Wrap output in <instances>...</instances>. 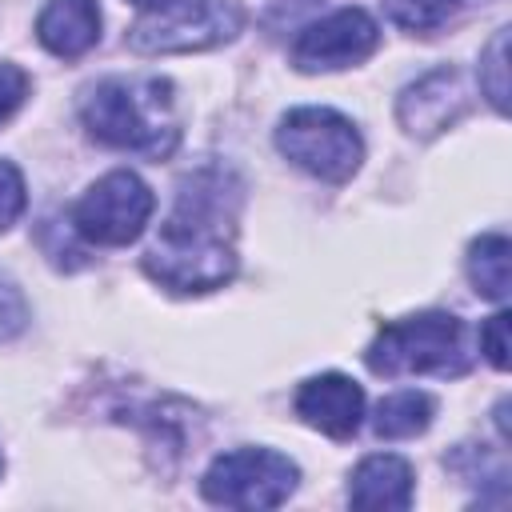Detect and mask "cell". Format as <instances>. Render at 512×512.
Segmentation results:
<instances>
[{
    "label": "cell",
    "mask_w": 512,
    "mask_h": 512,
    "mask_svg": "<svg viewBox=\"0 0 512 512\" xmlns=\"http://www.w3.org/2000/svg\"><path fill=\"white\" fill-rule=\"evenodd\" d=\"M144 272L172 292H212L236 272V196L224 172L204 168L180 184L172 216L144 256Z\"/></svg>",
    "instance_id": "obj_1"
},
{
    "label": "cell",
    "mask_w": 512,
    "mask_h": 512,
    "mask_svg": "<svg viewBox=\"0 0 512 512\" xmlns=\"http://www.w3.org/2000/svg\"><path fill=\"white\" fill-rule=\"evenodd\" d=\"M80 120L100 144L152 160L180 140L176 92L164 76H108L92 84L80 100Z\"/></svg>",
    "instance_id": "obj_2"
},
{
    "label": "cell",
    "mask_w": 512,
    "mask_h": 512,
    "mask_svg": "<svg viewBox=\"0 0 512 512\" xmlns=\"http://www.w3.org/2000/svg\"><path fill=\"white\" fill-rule=\"evenodd\" d=\"M376 376H460L472 364L464 320L452 312H420L392 320L376 332L364 352Z\"/></svg>",
    "instance_id": "obj_3"
},
{
    "label": "cell",
    "mask_w": 512,
    "mask_h": 512,
    "mask_svg": "<svg viewBox=\"0 0 512 512\" xmlns=\"http://www.w3.org/2000/svg\"><path fill=\"white\" fill-rule=\"evenodd\" d=\"M276 148L296 168L328 184H344L364 160L356 124L332 108H292L276 128Z\"/></svg>",
    "instance_id": "obj_4"
},
{
    "label": "cell",
    "mask_w": 512,
    "mask_h": 512,
    "mask_svg": "<svg viewBox=\"0 0 512 512\" xmlns=\"http://www.w3.org/2000/svg\"><path fill=\"white\" fill-rule=\"evenodd\" d=\"M244 28L240 0H172L160 12H148L128 28V44L144 56L204 52L228 44Z\"/></svg>",
    "instance_id": "obj_5"
},
{
    "label": "cell",
    "mask_w": 512,
    "mask_h": 512,
    "mask_svg": "<svg viewBox=\"0 0 512 512\" xmlns=\"http://www.w3.org/2000/svg\"><path fill=\"white\" fill-rule=\"evenodd\" d=\"M300 468L272 448H236L208 464L200 492L220 508H276L296 492Z\"/></svg>",
    "instance_id": "obj_6"
},
{
    "label": "cell",
    "mask_w": 512,
    "mask_h": 512,
    "mask_svg": "<svg viewBox=\"0 0 512 512\" xmlns=\"http://www.w3.org/2000/svg\"><path fill=\"white\" fill-rule=\"evenodd\" d=\"M156 208V196L152 188L128 172V168H116L108 176H100L72 208V228L88 240V244H104V248H120V244H132L148 216Z\"/></svg>",
    "instance_id": "obj_7"
},
{
    "label": "cell",
    "mask_w": 512,
    "mask_h": 512,
    "mask_svg": "<svg viewBox=\"0 0 512 512\" xmlns=\"http://www.w3.org/2000/svg\"><path fill=\"white\" fill-rule=\"evenodd\" d=\"M380 44V28L364 8H340L308 28L292 44V64L300 72H336L368 60Z\"/></svg>",
    "instance_id": "obj_8"
},
{
    "label": "cell",
    "mask_w": 512,
    "mask_h": 512,
    "mask_svg": "<svg viewBox=\"0 0 512 512\" xmlns=\"http://www.w3.org/2000/svg\"><path fill=\"white\" fill-rule=\"evenodd\" d=\"M468 108V88L456 68H432L416 84L400 92L396 116L412 136H436L448 124H456Z\"/></svg>",
    "instance_id": "obj_9"
},
{
    "label": "cell",
    "mask_w": 512,
    "mask_h": 512,
    "mask_svg": "<svg viewBox=\"0 0 512 512\" xmlns=\"http://www.w3.org/2000/svg\"><path fill=\"white\" fill-rule=\"evenodd\" d=\"M296 416L332 440H348L364 416V388L340 372L312 376L296 392Z\"/></svg>",
    "instance_id": "obj_10"
},
{
    "label": "cell",
    "mask_w": 512,
    "mask_h": 512,
    "mask_svg": "<svg viewBox=\"0 0 512 512\" xmlns=\"http://www.w3.org/2000/svg\"><path fill=\"white\" fill-rule=\"evenodd\" d=\"M348 504L364 512H404L412 504V468L392 452L364 456L348 480Z\"/></svg>",
    "instance_id": "obj_11"
},
{
    "label": "cell",
    "mask_w": 512,
    "mask_h": 512,
    "mask_svg": "<svg viewBox=\"0 0 512 512\" xmlns=\"http://www.w3.org/2000/svg\"><path fill=\"white\" fill-rule=\"evenodd\" d=\"M36 40L60 60L84 56L100 40L96 0H48L40 20H36Z\"/></svg>",
    "instance_id": "obj_12"
},
{
    "label": "cell",
    "mask_w": 512,
    "mask_h": 512,
    "mask_svg": "<svg viewBox=\"0 0 512 512\" xmlns=\"http://www.w3.org/2000/svg\"><path fill=\"white\" fill-rule=\"evenodd\" d=\"M432 412H436V404H432L428 392L404 388V392H392L376 404L372 432L380 440H408V436H420L432 424Z\"/></svg>",
    "instance_id": "obj_13"
},
{
    "label": "cell",
    "mask_w": 512,
    "mask_h": 512,
    "mask_svg": "<svg viewBox=\"0 0 512 512\" xmlns=\"http://www.w3.org/2000/svg\"><path fill=\"white\" fill-rule=\"evenodd\" d=\"M508 256H512V248H508L504 232H484L480 240H472L468 276L484 300H496V304L508 300Z\"/></svg>",
    "instance_id": "obj_14"
},
{
    "label": "cell",
    "mask_w": 512,
    "mask_h": 512,
    "mask_svg": "<svg viewBox=\"0 0 512 512\" xmlns=\"http://www.w3.org/2000/svg\"><path fill=\"white\" fill-rule=\"evenodd\" d=\"M456 8H460V0H384L388 20L400 24V28H408V32H432Z\"/></svg>",
    "instance_id": "obj_15"
},
{
    "label": "cell",
    "mask_w": 512,
    "mask_h": 512,
    "mask_svg": "<svg viewBox=\"0 0 512 512\" xmlns=\"http://www.w3.org/2000/svg\"><path fill=\"white\" fill-rule=\"evenodd\" d=\"M480 92L492 100L496 112L508 108V28H500L480 56Z\"/></svg>",
    "instance_id": "obj_16"
},
{
    "label": "cell",
    "mask_w": 512,
    "mask_h": 512,
    "mask_svg": "<svg viewBox=\"0 0 512 512\" xmlns=\"http://www.w3.org/2000/svg\"><path fill=\"white\" fill-rule=\"evenodd\" d=\"M28 328V304H24V292L16 288L12 276L0 272V344L20 336Z\"/></svg>",
    "instance_id": "obj_17"
},
{
    "label": "cell",
    "mask_w": 512,
    "mask_h": 512,
    "mask_svg": "<svg viewBox=\"0 0 512 512\" xmlns=\"http://www.w3.org/2000/svg\"><path fill=\"white\" fill-rule=\"evenodd\" d=\"M24 176L16 164L0 160V232H8L24 212Z\"/></svg>",
    "instance_id": "obj_18"
},
{
    "label": "cell",
    "mask_w": 512,
    "mask_h": 512,
    "mask_svg": "<svg viewBox=\"0 0 512 512\" xmlns=\"http://www.w3.org/2000/svg\"><path fill=\"white\" fill-rule=\"evenodd\" d=\"M480 352L488 356L492 368H508V312H492L484 324H480Z\"/></svg>",
    "instance_id": "obj_19"
},
{
    "label": "cell",
    "mask_w": 512,
    "mask_h": 512,
    "mask_svg": "<svg viewBox=\"0 0 512 512\" xmlns=\"http://www.w3.org/2000/svg\"><path fill=\"white\" fill-rule=\"evenodd\" d=\"M24 96H28V76H24V68L0 64V124L24 104Z\"/></svg>",
    "instance_id": "obj_20"
},
{
    "label": "cell",
    "mask_w": 512,
    "mask_h": 512,
    "mask_svg": "<svg viewBox=\"0 0 512 512\" xmlns=\"http://www.w3.org/2000/svg\"><path fill=\"white\" fill-rule=\"evenodd\" d=\"M136 8H144V12H160V8H168L172 0H132Z\"/></svg>",
    "instance_id": "obj_21"
}]
</instances>
